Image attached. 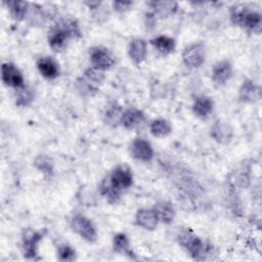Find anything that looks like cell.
Returning a JSON list of instances; mask_svg holds the SVG:
<instances>
[{
  "label": "cell",
  "instance_id": "d6986e66",
  "mask_svg": "<svg viewBox=\"0 0 262 262\" xmlns=\"http://www.w3.org/2000/svg\"><path fill=\"white\" fill-rule=\"evenodd\" d=\"M214 102L213 100L205 95L198 96L192 104V111L194 115L199 118H207L213 111Z\"/></svg>",
  "mask_w": 262,
  "mask_h": 262
},
{
  "label": "cell",
  "instance_id": "ba28073f",
  "mask_svg": "<svg viewBox=\"0 0 262 262\" xmlns=\"http://www.w3.org/2000/svg\"><path fill=\"white\" fill-rule=\"evenodd\" d=\"M1 79L4 85H6L7 87L14 88L15 90L25 85L23 74L12 62L2 63Z\"/></svg>",
  "mask_w": 262,
  "mask_h": 262
},
{
  "label": "cell",
  "instance_id": "8992f818",
  "mask_svg": "<svg viewBox=\"0 0 262 262\" xmlns=\"http://www.w3.org/2000/svg\"><path fill=\"white\" fill-rule=\"evenodd\" d=\"M90 62L93 68L104 71L108 70L115 64L114 54L105 47L96 46L91 48L90 52Z\"/></svg>",
  "mask_w": 262,
  "mask_h": 262
},
{
  "label": "cell",
  "instance_id": "7c38bea8",
  "mask_svg": "<svg viewBox=\"0 0 262 262\" xmlns=\"http://www.w3.org/2000/svg\"><path fill=\"white\" fill-rule=\"evenodd\" d=\"M232 76V66L227 59L217 62L212 69V80L218 84H225Z\"/></svg>",
  "mask_w": 262,
  "mask_h": 262
},
{
  "label": "cell",
  "instance_id": "5bb4252c",
  "mask_svg": "<svg viewBox=\"0 0 262 262\" xmlns=\"http://www.w3.org/2000/svg\"><path fill=\"white\" fill-rule=\"evenodd\" d=\"M260 97L259 87L249 79H245L238 90V98L246 103H252Z\"/></svg>",
  "mask_w": 262,
  "mask_h": 262
},
{
  "label": "cell",
  "instance_id": "cb8c5ba5",
  "mask_svg": "<svg viewBox=\"0 0 262 262\" xmlns=\"http://www.w3.org/2000/svg\"><path fill=\"white\" fill-rule=\"evenodd\" d=\"M9 9L11 16L16 20H23L28 12L29 3L26 1H6L4 2Z\"/></svg>",
  "mask_w": 262,
  "mask_h": 262
},
{
  "label": "cell",
  "instance_id": "4316f807",
  "mask_svg": "<svg viewBox=\"0 0 262 262\" xmlns=\"http://www.w3.org/2000/svg\"><path fill=\"white\" fill-rule=\"evenodd\" d=\"M85 80L89 82L91 85L94 86V84H100L104 79V73L101 70L95 69L93 67L88 68L85 72Z\"/></svg>",
  "mask_w": 262,
  "mask_h": 262
},
{
  "label": "cell",
  "instance_id": "603a6c76",
  "mask_svg": "<svg viewBox=\"0 0 262 262\" xmlns=\"http://www.w3.org/2000/svg\"><path fill=\"white\" fill-rule=\"evenodd\" d=\"M149 130H150V133L155 137L163 138V137H167L168 135L171 134L172 127H171L170 123L167 120L157 119V120H154L150 123Z\"/></svg>",
  "mask_w": 262,
  "mask_h": 262
},
{
  "label": "cell",
  "instance_id": "e0dca14e",
  "mask_svg": "<svg viewBox=\"0 0 262 262\" xmlns=\"http://www.w3.org/2000/svg\"><path fill=\"white\" fill-rule=\"evenodd\" d=\"M211 136L219 143H227L231 140L232 130L226 123L217 121L211 128Z\"/></svg>",
  "mask_w": 262,
  "mask_h": 262
},
{
  "label": "cell",
  "instance_id": "f546056e",
  "mask_svg": "<svg viewBox=\"0 0 262 262\" xmlns=\"http://www.w3.org/2000/svg\"><path fill=\"white\" fill-rule=\"evenodd\" d=\"M132 6V2H114L113 7L118 12H125L129 10Z\"/></svg>",
  "mask_w": 262,
  "mask_h": 262
},
{
  "label": "cell",
  "instance_id": "ac0fdd59",
  "mask_svg": "<svg viewBox=\"0 0 262 262\" xmlns=\"http://www.w3.org/2000/svg\"><path fill=\"white\" fill-rule=\"evenodd\" d=\"M152 209L156 212L159 221L165 224H170L173 222L175 217V210L171 203L167 201H161L157 203Z\"/></svg>",
  "mask_w": 262,
  "mask_h": 262
},
{
  "label": "cell",
  "instance_id": "6da1fadb",
  "mask_svg": "<svg viewBox=\"0 0 262 262\" xmlns=\"http://www.w3.org/2000/svg\"><path fill=\"white\" fill-rule=\"evenodd\" d=\"M80 29L75 19L64 18L57 23L48 34V44L53 51H61L66 48L71 38L79 37Z\"/></svg>",
  "mask_w": 262,
  "mask_h": 262
},
{
  "label": "cell",
  "instance_id": "3957f363",
  "mask_svg": "<svg viewBox=\"0 0 262 262\" xmlns=\"http://www.w3.org/2000/svg\"><path fill=\"white\" fill-rule=\"evenodd\" d=\"M177 239L179 245L196 260H203L209 254V246L189 229L180 230Z\"/></svg>",
  "mask_w": 262,
  "mask_h": 262
},
{
  "label": "cell",
  "instance_id": "f1b7e54d",
  "mask_svg": "<svg viewBox=\"0 0 262 262\" xmlns=\"http://www.w3.org/2000/svg\"><path fill=\"white\" fill-rule=\"evenodd\" d=\"M58 258L61 261H73L76 258V252L71 246L62 245L58 248Z\"/></svg>",
  "mask_w": 262,
  "mask_h": 262
},
{
  "label": "cell",
  "instance_id": "484cf974",
  "mask_svg": "<svg viewBox=\"0 0 262 262\" xmlns=\"http://www.w3.org/2000/svg\"><path fill=\"white\" fill-rule=\"evenodd\" d=\"M34 99V94L32 89H30L27 86H23L18 89H16V99L15 103L19 106H27L29 105Z\"/></svg>",
  "mask_w": 262,
  "mask_h": 262
},
{
  "label": "cell",
  "instance_id": "8fae6325",
  "mask_svg": "<svg viewBox=\"0 0 262 262\" xmlns=\"http://www.w3.org/2000/svg\"><path fill=\"white\" fill-rule=\"evenodd\" d=\"M128 55L135 64H140L147 55L146 42L142 38H133L128 45Z\"/></svg>",
  "mask_w": 262,
  "mask_h": 262
},
{
  "label": "cell",
  "instance_id": "4dcf8cb0",
  "mask_svg": "<svg viewBox=\"0 0 262 262\" xmlns=\"http://www.w3.org/2000/svg\"><path fill=\"white\" fill-rule=\"evenodd\" d=\"M156 23H157V19H156V15L154 12H147L145 13V27L146 29H154L155 26H156Z\"/></svg>",
  "mask_w": 262,
  "mask_h": 262
},
{
  "label": "cell",
  "instance_id": "5b68a950",
  "mask_svg": "<svg viewBox=\"0 0 262 262\" xmlns=\"http://www.w3.org/2000/svg\"><path fill=\"white\" fill-rule=\"evenodd\" d=\"M71 226L75 232H77L82 238L87 242L93 243L97 238V232L92 221L84 215L76 214L71 221Z\"/></svg>",
  "mask_w": 262,
  "mask_h": 262
},
{
  "label": "cell",
  "instance_id": "52a82bcc",
  "mask_svg": "<svg viewBox=\"0 0 262 262\" xmlns=\"http://www.w3.org/2000/svg\"><path fill=\"white\" fill-rule=\"evenodd\" d=\"M107 178L112 186L120 192L129 188L133 183L132 172L126 165L118 166Z\"/></svg>",
  "mask_w": 262,
  "mask_h": 262
},
{
  "label": "cell",
  "instance_id": "9a60e30c",
  "mask_svg": "<svg viewBox=\"0 0 262 262\" xmlns=\"http://www.w3.org/2000/svg\"><path fill=\"white\" fill-rule=\"evenodd\" d=\"M144 122V114L140 110L129 107L124 111L121 124L127 129H135Z\"/></svg>",
  "mask_w": 262,
  "mask_h": 262
},
{
  "label": "cell",
  "instance_id": "7a4b0ae2",
  "mask_svg": "<svg viewBox=\"0 0 262 262\" xmlns=\"http://www.w3.org/2000/svg\"><path fill=\"white\" fill-rule=\"evenodd\" d=\"M230 19L234 25L239 26L249 32L257 34L261 32V14L258 11L253 10L247 6H232L230 9Z\"/></svg>",
  "mask_w": 262,
  "mask_h": 262
},
{
  "label": "cell",
  "instance_id": "277c9868",
  "mask_svg": "<svg viewBox=\"0 0 262 262\" xmlns=\"http://www.w3.org/2000/svg\"><path fill=\"white\" fill-rule=\"evenodd\" d=\"M206 59V47L202 42L186 45L182 51V60L188 68H199Z\"/></svg>",
  "mask_w": 262,
  "mask_h": 262
},
{
  "label": "cell",
  "instance_id": "4fadbf2b",
  "mask_svg": "<svg viewBox=\"0 0 262 262\" xmlns=\"http://www.w3.org/2000/svg\"><path fill=\"white\" fill-rule=\"evenodd\" d=\"M136 224L145 230H154L158 226L159 219L154 209H140L135 216Z\"/></svg>",
  "mask_w": 262,
  "mask_h": 262
},
{
  "label": "cell",
  "instance_id": "2e32d148",
  "mask_svg": "<svg viewBox=\"0 0 262 262\" xmlns=\"http://www.w3.org/2000/svg\"><path fill=\"white\" fill-rule=\"evenodd\" d=\"M37 69H38L39 73L45 79H48V80L55 79L59 74L57 63L55 62L54 59H52L51 57H48V56L41 57L38 59Z\"/></svg>",
  "mask_w": 262,
  "mask_h": 262
},
{
  "label": "cell",
  "instance_id": "9c48e42d",
  "mask_svg": "<svg viewBox=\"0 0 262 262\" xmlns=\"http://www.w3.org/2000/svg\"><path fill=\"white\" fill-rule=\"evenodd\" d=\"M130 154L134 159L141 162H149L154 158L151 144L143 138H136L132 141L130 145Z\"/></svg>",
  "mask_w": 262,
  "mask_h": 262
},
{
  "label": "cell",
  "instance_id": "7402d4cb",
  "mask_svg": "<svg viewBox=\"0 0 262 262\" xmlns=\"http://www.w3.org/2000/svg\"><path fill=\"white\" fill-rule=\"evenodd\" d=\"M123 113H124V111H123L122 106L120 104L114 102L104 112V122L110 126L116 127L119 124H121Z\"/></svg>",
  "mask_w": 262,
  "mask_h": 262
},
{
  "label": "cell",
  "instance_id": "ffe728a7",
  "mask_svg": "<svg viewBox=\"0 0 262 262\" xmlns=\"http://www.w3.org/2000/svg\"><path fill=\"white\" fill-rule=\"evenodd\" d=\"M148 5L152 8L155 15H159L161 17L170 16L178 7L177 2L175 1H151L148 2Z\"/></svg>",
  "mask_w": 262,
  "mask_h": 262
},
{
  "label": "cell",
  "instance_id": "d4e9b609",
  "mask_svg": "<svg viewBox=\"0 0 262 262\" xmlns=\"http://www.w3.org/2000/svg\"><path fill=\"white\" fill-rule=\"evenodd\" d=\"M113 246L116 252L130 255V243L125 233L116 234L113 239Z\"/></svg>",
  "mask_w": 262,
  "mask_h": 262
},
{
  "label": "cell",
  "instance_id": "30bf717a",
  "mask_svg": "<svg viewBox=\"0 0 262 262\" xmlns=\"http://www.w3.org/2000/svg\"><path fill=\"white\" fill-rule=\"evenodd\" d=\"M43 233L32 229H27L23 234L24 253L27 258L35 259L38 252V245L42 239Z\"/></svg>",
  "mask_w": 262,
  "mask_h": 262
},
{
  "label": "cell",
  "instance_id": "44dd1931",
  "mask_svg": "<svg viewBox=\"0 0 262 262\" xmlns=\"http://www.w3.org/2000/svg\"><path fill=\"white\" fill-rule=\"evenodd\" d=\"M150 43L156 48L157 51H159L160 53H162L164 55L172 53L176 47L175 40L171 37L164 36V35H160V36L152 38L150 40Z\"/></svg>",
  "mask_w": 262,
  "mask_h": 262
},
{
  "label": "cell",
  "instance_id": "83f0119b",
  "mask_svg": "<svg viewBox=\"0 0 262 262\" xmlns=\"http://www.w3.org/2000/svg\"><path fill=\"white\" fill-rule=\"evenodd\" d=\"M35 166L44 174H52L53 172V165L50 159L46 156H39L35 160Z\"/></svg>",
  "mask_w": 262,
  "mask_h": 262
}]
</instances>
